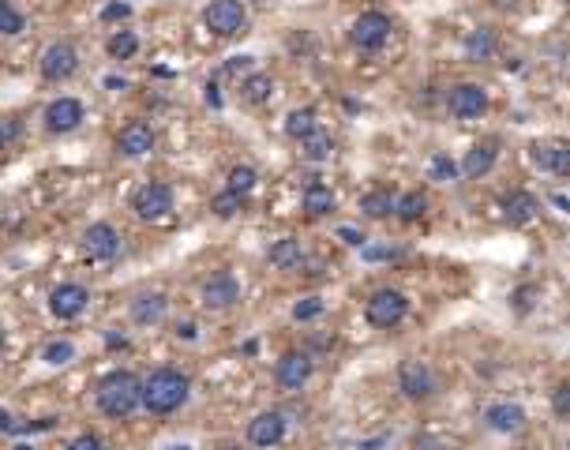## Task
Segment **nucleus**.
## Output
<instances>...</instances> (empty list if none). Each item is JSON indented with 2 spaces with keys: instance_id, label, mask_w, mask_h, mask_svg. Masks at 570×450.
<instances>
[{
  "instance_id": "obj_18",
  "label": "nucleus",
  "mask_w": 570,
  "mask_h": 450,
  "mask_svg": "<svg viewBox=\"0 0 570 450\" xmlns=\"http://www.w3.org/2000/svg\"><path fill=\"white\" fill-rule=\"evenodd\" d=\"M495 158H499V143L495 139H480V143H473V147L465 150V162L458 165V173L469 180H480L492 173Z\"/></svg>"
},
{
  "instance_id": "obj_19",
  "label": "nucleus",
  "mask_w": 570,
  "mask_h": 450,
  "mask_svg": "<svg viewBox=\"0 0 570 450\" xmlns=\"http://www.w3.org/2000/svg\"><path fill=\"white\" fill-rule=\"evenodd\" d=\"M285 439V417L282 413H259L248 424V443L252 447H278Z\"/></svg>"
},
{
  "instance_id": "obj_40",
  "label": "nucleus",
  "mask_w": 570,
  "mask_h": 450,
  "mask_svg": "<svg viewBox=\"0 0 570 450\" xmlns=\"http://www.w3.org/2000/svg\"><path fill=\"white\" fill-rule=\"evenodd\" d=\"M68 450H105V443L98 439V435H75L72 443H68Z\"/></svg>"
},
{
  "instance_id": "obj_22",
  "label": "nucleus",
  "mask_w": 570,
  "mask_h": 450,
  "mask_svg": "<svg viewBox=\"0 0 570 450\" xmlns=\"http://www.w3.org/2000/svg\"><path fill=\"white\" fill-rule=\"evenodd\" d=\"M300 207H304V214H308V218H327L330 210L338 207V199H334V192H330L327 184H319V180H315V184H308V188H304Z\"/></svg>"
},
{
  "instance_id": "obj_16",
  "label": "nucleus",
  "mask_w": 570,
  "mask_h": 450,
  "mask_svg": "<svg viewBox=\"0 0 570 450\" xmlns=\"http://www.w3.org/2000/svg\"><path fill=\"white\" fill-rule=\"evenodd\" d=\"M117 150L124 158H143L154 150V128L147 120H128L124 128L117 132Z\"/></svg>"
},
{
  "instance_id": "obj_35",
  "label": "nucleus",
  "mask_w": 570,
  "mask_h": 450,
  "mask_svg": "<svg viewBox=\"0 0 570 450\" xmlns=\"http://www.w3.org/2000/svg\"><path fill=\"white\" fill-rule=\"evenodd\" d=\"M240 203H244V199H237V195L222 192V195H214V203H210V210H214L218 218H233V214H240Z\"/></svg>"
},
{
  "instance_id": "obj_14",
  "label": "nucleus",
  "mask_w": 570,
  "mask_h": 450,
  "mask_svg": "<svg viewBox=\"0 0 570 450\" xmlns=\"http://www.w3.org/2000/svg\"><path fill=\"white\" fill-rule=\"evenodd\" d=\"M45 132L53 135H64V132H75L79 124H83V102L79 98H57V102L45 105Z\"/></svg>"
},
{
  "instance_id": "obj_41",
  "label": "nucleus",
  "mask_w": 570,
  "mask_h": 450,
  "mask_svg": "<svg viewBox=\"0 0 570 450\" xmlns=\"http://www.w3.org/2000/svg\"><path fill=\"white\" fill-rule=\"evenodd\" d=\"M338 237L345 240V244H349V248H364V233H357V229H338Z\"/></svg>"
},
{
  "instance_id": "obj_8",
  "label": "nucleus",
  "mask_w": 570,
  "mask_h": 450,
  "mask_svg": "<svg viewBox=\"0 0 570 450\" xmlns=\"http://www.w3.org/2000/svg\"><path fill=\"white\" fill-rule=\"evenodd\" d=\"M132 210L143 222H158V218H165V214L173 210V192H169L165 184H158V180H147V184L135 188Z\"/></svg>"
},
{
  "instance_id": "obj_23",
  "label": "nucleus",
  "mask_w": 570,
  "mask_h": 450,
  "mask_svg": "<svg viewBox=\"0 0 570 450\" xmlns=\"http://www.w3.org/2000/svg\"><path fill=\"white\" fill-rule=\"evenodd\" d=\"M267 259H270V267H278V270H297L300 263H304V248H300L297 237H282L270 244Z\"/></svg>"
},
{
  "instance_id": "obj_24",
  "label": "nucleus",
  "mask_w": 570,
  "mask_h": 450,
  "mask_svg": "<svg viewBox=\"0 0 570 450\" xmlns=\"http://www.w3.org/2000/svg\"><path fill=\"white\" fill-rule=\"evenodd\" d=\"M495 45H499V38H495L492 27L469 30V38H465V57L473 60V64H480V60H492L495 57Z\"/></svg>"
},
{
  "instance_id": "obj_6",
  "label": "nucleus",
  "mask_w": 570,
  "mask_h": 450,
  "mask_svg": "<svg viewBox=\"0 0 570 450\" xmlns=\"http://www.w3.org/2000/svg\"><path fill=\"white\" fill-rule=\"evenodd\" d=\"M529 158L537 169L552 173L559 180H570V139H537L529 147Z\"/></svg>"
},
{
  "instance_id": "obj_30",
  "label": "nucleus",
  "mask_w": 570,
  "mask_h": 450,
  "mask_svg": "<svg viewBox=\"0 0 570 450\" xmlns=\"http://www.w3.org/2000/svg\"><path fill=\"white\" fill-rule=\"evenodd\" d=\"M300 147H304V158H308V162H327L330 150H334V139H330L323 128H315L308 139H300Z\"/></svg>"
},
{
  "instance_id": "obj_12",
  "label": "nucleus",
  "mask_w": 570,
  "mask_h": 450,
  "mask_svg": "<svg viewBox=\"0 0 570 450\" xmlns=\"http://www.w3.org/2000/svg\"><path fill=\"white\" fill-rule=\"evenodd\" d=\"M79 68V53L72 42H53L42 53V79L45 83H64L68 75H75Z\"/></svg>"
},
{
  "instance_id": "obj_13",
  "label": "nucleus",
  "mask_w": 570,
  "mask_h": 450,
  "mask_svg": "<svg viewBox=\"0 0 570 450\" xmlns=\"http://www.w3.org/2000/svg\"><path fill=\"white\" fill-rule=\"evenodd\" d=\"M87 304H90V293H87V285H79V282H64L49 293V312L57 315V319H75V315L87 312Z\"/></svg>"
},
{
  "instance_id": "obj_34",
  "label": "nucleus",
  "mask_w": 570,
  "mask_h": 450,
  "mask_svg": "<svg viewBox=\"0 0 570 450\" xmlns=\"http://www.w3.org/2000/svg\"><path fill=\"white\" fill-rule=\"evenodd\" d=\"M45 364H68L75 357V345L72 342H49L45 345Z\"/></svg>"
},
{
  "instance_id": "obj_3",
  "label": "nucleus",
  "mask_w": 570,
  "mask_h": 450,
  "mask_svg": "<svg viewBox=\"0 0 570 450\" xmlns=\"http://www.w3.org/2000/svg\"><path fill=\"white\" fill-rule=\"evenodd\" d=\"M390 30H394L390 15L368 8V12H360L357 19H353V27H349V42L357 45L360 53H379V49L390 42Z\"/></svg>"
},
{
  "instance_id": "obj_15",
  "label": "nucleus",
  "mask_w": 570,
  "mask_h": 450,
  "mask_svg": "<svg viewBox=\"0 0 570 450\" xmlns=\"http://www.w3.org/2000/svg\"><path fill=\"white\" fill-rule=\"evenodd\" d=\"M240 300V282L233 270H214L203 282V304L207 308H233Z\"/></svg>"
},
{
  "instance_id": "obj_39",
  "label": "nucleus",
  "mask_w": 570,
  "mask_h": 450,
  "mask_svg": "<svg viewBox=\"0 0 570 450\" xmlns=\"http://www.w3.org/2000/svg\"><path fill=\"white\" fill-rule=\"evenodd\" d=\"M128 15H132V4L117 0V4H105L102 19H105V23H117V19H128Z\"/></svg>"
},
{
  "instance_id": "obj_4",
  "label": "nucleus",
  "mask_w": 570,
  "mask_h": 450,
  "mask_svg": "<svg viewBox=\"0 0 570 450\" xmlns=\"http://www.w3.org/2000/svg\"><path fill=\"white\" fill-rule=\"evenodd\" d=\"M364 315H368V323L375 330H390L409 315V300L398 289H375L372 297H368V304H364Z\"/></svg>"
},
{
  "instance_id": "obj_11",
  "label": "nucleus",
  "mask_w": 570,
  "mask_h": 450,
  "mask_svg": "<svg viewBox=\"0 0 570 450\" xmlns=\"http://www.w3.org/2000/svg\"><path fill=\"white\" fill-rule=\"evenodd\" d=\"M308 379H312V357H308V353L289 349V353L278 357V364H274V383L282 390H300Z\"/></svg>"
},
{
  "instance_id": "obj_2",
  "label": "nucleus",
  "mask_w": 570,
  "mask_h": 450,
  "mask_svg": "<svg viewBox=\"0 0 570 450\" xmlns=\"http://www.w3.org/2000/svg\"><path fill=\"white\" fill-rule=\"evenodd\" d=\"M139 387H143V379H135V372H124V368L109 372L98 383V409L105 417H128L139 405Z\"/></svg>"
},
{
  "instance_id": "obj_47",
  "label": "nucleus",
  "mask_w": 570,
  "mask_h": 450,
  "mask_svg": "<svg viewBox=\"0 0 570 450\" xmlns=\"http://www.w3.org/2000/svg\"><path fill=\"white\" fill-rule=\"evenodd\" d=\"M15 450H30V447H15Z\"/></svg>"
},
{
  "instance_id": "obj_33",
  "label": "nucleus",
  "mask_w": 570,
  "mask_h": 450,
  "mask_svg": "<svg viewBox=\"0 0 570 450\" xmlns=\"http://www.w3.org/2000/svg\"><path fill=\"white\" fill-rule=\"evenodd\" d=\"M319 315H323V300L319 297H304L293 304V319H297V323H312Z\"/></svg>"
},
{
  "instance_id": "obj_44",
  "label": "nucleus",
  "mask_w": 570,
  "mask_h": 450,
  "mask_svg": "<svg viewBox=\"0 0 570 450\" xmlns=\"http://www.w3.org/2000/svg\"><path fill=\"white\" fill-rule=\"evenodd\" d=\"M0 357H4V330H0Z\"/></svg>"
},
{
  "instance_id": "obj_1",
  "label": "nucleus",
  "mask_w": 570,
  "mask_h": 450,
  "mask_svg": "<svg viewBox=\"0 0 570 450\" xmlns=\"http://www.w3.org/2000/svg\"><path fill=\"white\" fill-rule=\"evenodd\" d=\"M188 375L177 372V368H158V372H150L143 379V387H139V405L154 413V417H169V413H177L180 405L188 402Z\"/></svg>"
},
{
  "instance_id": "obj_27",
  "label": "nucleus",
  "mask_w": 570,
  "mask_h": 450,
  "mask_svg": "<svg viewBox=\"0 0 570 450\" xmlns=\"http://www.w3.org/2000/svg\"><path fill=\"white\" fill-rule=\"evenodd\" d=\"M424 210H428V195L424 192H405L394 199V214H398L402 222H420Z\"/></svg>"
},
{
  "instance_id": "obj_49",
  "label": "nucleus",
  "mask_w": 570,
  "mask_h": 450,
  "mask_svg": "<svg viewBox=\"0 0 570 450\" xmlns=\"http://www.w3.org/2000/svg\"><path fill=\"white\" fill-rule=\"evenodd\" d=\"M177 450H184V447H177Z\"/></svg>"
},
{
  "instance_id": "obj_28",
  "label": "nucleus",
  "mask_w": 570,
  "mask_h": 450,
  "mask_svg": "<svg viewBox=\"0 0 570 450\" xmlns=\"http://www.w3.org/2000/svg\"><path fill=\"white\" fill-rule=\"evenodd\" d=\"M240 90H244V102H248V105H263V102H270V90H274V83H270V75L252 72L244 83H240Z\"/></svg>"
},
{
  "instance_id": "obj_37",
  "label": "nucleus",
  "mask_w": 570,
  "mask_h": 450,
  "mask_svg": "<svg viewBox=\"0 0 570 450\" xmlns=\"http://www.w3.org/2000/svg\"><path fill=\"white\" fill-rule=\"evenodd\" d=\"M428 173H432V180H454L458 177V165L450 162L447 154H435L432 165H428Z\"/></svg>"
},
{
  "instance_id": "obj_48",
  "label": "nucleus",
  "mask_w": 570,
  "mask_h": 450,
  "mask_svg": "<svg viewBox=\"0 0 570 450\" xmlns=\"http://www.w3.org/2000/svg\"><path fill=\"white\" fill-rule=\"evenodd\" d=\"M563 4H567V8H570V0H563Z\"/></svg>"
},
{
  "instance_id": "obj_5",
  "label": "nucleus",
  "mask_w": 570,
  "mask_h": 450,
  "mask_svg": "<svg viewBox=\"0 0 570 450\" xmlns=\"http://www.w3.org/2000/svg\"><path fill=\"white\" fill-rule=\"evenodd\" d=\"M203 23L218 38H237L240 30H244V23H248V12H244L240 0H210L207 8H203Z\"/></svg>"
},
{
  "instance_id": "obj_36",
  "label": "nucleus",
  "mask_w": 570,
  "mask_h": 450,
  "mask_svg": "<svg viewBox=\"0 0 570 450\" xmlns=\"http://www.w3.org/2000/svg\"><path fill=\"white\" fill-rule=\"evenodd\" d=\"M552 409H555V417L570 420V379H563V383L552 390Z\"/></svg>"
},
{
  "instance_id": "obj_45",
  "label": "nucleus",
  "mask_w": 570,
  "mask_h": 450,
  "mask_svg": "<svg viewBox=\"0 0 570 450\" xmlns=\"http://www.w3.org/2000/svg\"><path fill=\"white\" fill-rule=\"evenodd\" d=\"M218 450H240V447H218Z\"/></svg>"
},
{
  "instance_id": "obj_31",
  "label": "nucleus",
  "mask_w": 570,
  "mask_h": 450,
  "mask_svg": "<svg viewBox=\"0 0 570 450\" xmlns=\"http://www.w3.org/2000/svg\"><path fill=\"white\" fill-rule=\"evenodd\" d=\"M105 49H109V57L113 60H128V57H135L139 38H135V30H117V34H109Z\"/></svg>"
},
{
  "instance_id": "obj_10",
  "label": "nucleus",
  "mask_w": 570,
  "mask_h": 450,
  "mask_svg": "<svg viewBox=\"0 0 570 450\" xmlns=\"http://www.w3.org/2000/svg\"><path fill=\"white\" fill-rule=\"evenodd\" d=\"M398 387H402L405 398L424 402V398H432L435 394V372L424 364V360H405L402 368H398Z\"/></svg>"
},
{
  "instance_id": "obj_29",
  "label": "nucleus",
  "mask_w": 570,
  "mask_h": 450,
  "mask_svg": "<svg viewBox=\"0 0 570 450\" xmlns=\"http://www.w3.org/2000/svg\"><path fill=\"white\" fill-rule=\"evenodd\" d=\"M255 180H259V177H255L252 165H233V169H229V177H225V192L237 195V199H244V195L255 188Z\"/></svg>"
},
{
  "instance_id": "obj_20",
  "label": "nucleus",
  "mask_w": 570,
  "mask_h": 450,
  "mask_svg": "<svg viewBox=\"0 0 570 450\" xmlns=\"http://www.w3.org/2000/svg\"><path fill=\"white\" fill-rule=\"evenodd\" d=\"M484 424L492 432H522L525 428V409L514 402H495L484 409Z\"/></svg>"
},
{
  "instance_id": "obj_21",
  "label": "nucleus",
  "mask_w": 570,
  "mask_h": 450,
  "mask_svg": "<svg viewBox=\"0 0 570 450\" xmlns=\"http://www.w3.org/2000/svg\"><path fill=\"white\" fill-rule=\"evenodd\" d=\"M165 312H169V297L165 293H139L132 300V308H128V315H132L139 327H154Z\"/></svg>"
},
{
  "instance_id": "obj_32",
  "label": "nucleus",
  "mask_w": 570,
  "mask_h": 450,
  "mask_svg": "<svg viewBox=\"0 0 570 450\" xmlns=\"http://www.w3.org/2000/svg\"><path fill=\"white\" fill-rule=\"evenodd\" d=\"M23 27H27L23 12H15V4H4V8H0V34L12 38V34H19Z\"/></svg>"
},
{
  "instance_id": "obj_42",
  "label": "nucleus",
  "mask_w": 570,
  "mask_h": 450,
  "mask_svg": "<svg viewBox=\"0 0 570 450\" xmlns=\"http://www.w3.org/2000/svg\"><path fill=\"white\" fill-rule=\"evenodd\" d=\"M15 132H19L15 124H0V150H8V139H12Z\"/></svg>"
},
{
  "instance_id": "obj_7",
  "label": "nucleus",
  "mask_w": 570,
  "mask_h": 450,
  "mask_svg": "<svg viewBox=\"0 0 570 450\" xmlns=\"http://www.w3.org/2000/svg\"><path fill=\"white\" fill-rule=\"evenodd\" d=\"M447 109L458 120H477L488 113V90L480 83H454L447 90Z\"/></svg>"
},
{
  "instance_id": "obj_43",
  "label": "nucleus",
  "mask_w": 570,
  "mask_h": 450,
  "mask_svg": "<svg viewBox=\"0 0 570 450\" xmlns=\"http://www.w3.org/2000/svg\"><path fill=\"white\" fill-rule=\"evenodd\" d=\"M180 338H199V327L195 323H180Z\"/></svg>"
},
{
  "instance_id": "obj_46",
  "label": "nucleus",
  "mask_w": 570,
  "mask_h": 450,
  "mask_svg": "<svg viewBox=\"0 0 570 450\" xmlns=\"http://www.w3.org/2000/svg\"><path fill=\"white\" fill-rule=\"evenodd\" d=\"M4 4H12V0H0V8H4Z\"/></svg>"
},
{
  "instance_id": "obj_26",
  "label": "nucleus",
  "mask_w": 570,
  "mask_h": 450,
  "mask_svg": "<svg viewBox=\"0 0 570 450\" xmlns=\"http://www.w3.org/2000/svg\"><path fill=\"white\" fill-rule=\"evenodd\" d=\"M360 210L368 214V218H390L394 214V195L387 192V188H372V192H364L360 195Z\"/></svg>"
},
{
  "instance_id": "obj_17",
  "label": "nucleus",
  "mask_w": 570,
  "mask_h": 450,
  "mask_svg": "<svg viewBox=\"0 0 570 450\" xmlns=\"http://www.w3.org/2000/svg\"><path fill=\"white\" fill-rule=\"evenodd\" d=\"M499 210H503V222L507 225H529L540 214V199L533 192L518 188V192H507L499 199Z\"/></svg>"
},
{
  "instance_id": "obj_38",
  "label": "nucleus",
  "mask_w": 570,
  "mask_h": 450,
  "mask_svg": "<svg viewBox=\"0 0 570 450\" xmlns=\"http://www.w3.org/2000/svg\"><path fill=\"white\" fill-rule=\"evenodd\" d=\"M537 293H540L537 285H522V289H514V293H510V304L525 315L529 308H533V297H537Z\"/></svg>"
},
{
  "instance_id": "obj_9",
  "label": "nucleus",
  "mask_w": 570,
  "mask_h": 450,
  "mask_svg": "<svg viewBox=\"0 0 570 450\" xmlns=\"http://www.w3.org/2000/svg\"><path fill=\"white\" fill-rule=\"evenodd\" d=\"M83 255L90 263H113L120 255V233L109 222H94L83 233Z\"/></svg>"
},
{
  "instance_id": "obj_25",
  "label": "nucleus",
  "mask_w": 570,
  "mask_h": 450,
  "mask_svg": "<svg viewBox=\"0 0 570 450\" xmlns=\"http://www.w3.org/2000/svg\"><path fill=\"white\" fill-rule=\"evenodd\" d=\"M315 128H319V113H315L312 105H304V109H293V113L285 117V135H289V139H308Z\"/></svg>"
}]
</instances>
